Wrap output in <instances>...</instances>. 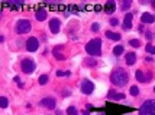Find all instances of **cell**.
<instances>
[{"instance_id":"1","label":"cell","mask_w":155,"mask_h":115,"mask_svg":"<svg viewBox=\"0 0 155 115\" xmlns=\"http://www.w3.org/2000/svg\"><path fill=\"white\" fill-rule=\"evenodd\" d=\"M128 79H129V76H128L126 71L122 69V68L115 69V71L112 72V75H110V81H112V83L116 85V86H125V85L128 83Z\"/></svg>"},{"instance_id":"2","label":"cell","mask_w":155,"mask_h":115,"mask_svg":"<svg viewBox=\"0 0 155 115\" xmlns=\"http://www.w3.org/2000/svg\"><path fill=\"white\" fill-rule=\"evenodd\" d=\"M86 52L91 56H100L102 55V40L100 39H93L86 45Z\"/></svg>"},{"instance_id":"3","label":"cell","mask_w":155,"mask_h":115,"mask_svg":"<svg viewBox=\"0 0 155 115\" xmlns=\"http://www.w3.org/2000/svg\"><path fill=\"white\" fill-rule=\"evenodd\" d=\"M139 115H155V99H149L139 108Z\"/></svg>"},{"instance_id":"4","label":"cell","mask_w":155,"mask_h":115,"mask_svg":"<svg viewBox=\"0 0 155 115\" xmlns=\"http://www.w3.org/2000/svg\"><path fill=\"white\" fill-rule=\"evenodd\" d=\"M16 29H18V32H19V33H28V32L31 30V22H29V20H26V19H22V20H19V22H18Z\"/></svg>"},{"instance_id":"5","label":"cell","mask_w":155,"mask_h":115,"mask_svg":"<svg viewBox=\"0 0 155 115\" xmlns=\"http://www.w3.org/2000/svg\"><path fill=\"white\" fill-rule=\"evenodd\" d=\"M80 89H81V92H83L84 95H90V93H93L94 86H93V83H91L90 81L84 79V81L81 82V85H80Z\"/></svg>"},{"instance_id":"6","label":"cell","mask_w":155,"mask_h":115,"mask_svg":"<svg viewBox=\"0 0 155 115\" xmlns=\"http://www.w3.org/2000/svg\"><path fill=\"white\" fill-rule=\"evenodd\" d=\"M22 71H23L25 73H32V72L35 71V63H34V61H31V59H23V62H22Z\"/></svg>"},{"instance_id":"7","label":"cell","mask_w":155,"mask_h":115,"mask_svg":"<svg viewBox=\"0 0 155 115\" xmlns=\"http://www.w3.org/2000/svg\"><path fill=\"white\" fill-rule=\"evenodd\" d=\"M38 48H39L38 39H36V38H29L28 42H26V49H28L29 52H35V50H38Z\"/></svg>"},{"instance_id":"8","label":"cell","mask_w":155,"mask_h":115,"mask_svg":"<svg viewBox=\"0 0 155 115\" xmlns=\"http://www.w3.org/2000/svg\"><path fill=\"white\" fill-rule=\"evenodd\" d=\"M60 28H61L60 19H51V22H49V29H51V32H52V33H58V32H60Z\"/></svg>"},{"instance_id":"9","label":"cell","mask_w":155,"mask_h":115,"mask_svg":"<svg viewBox=\"0 0 155 115\" xmlns=\"http://www.w3.org/2000/svg\"><path fill=\"white\" fill-rule=\"evenodd\" d=\"M41 104L45 106V108H48V109H54L55 108V99L54 98H45V99H42L41 101Z\"/></svg>"},{"instance_id":"10","label":"cell","mask_w":155,"mask_h":115,"mask_svg":"<svg viewBox=\"0 0 155 115\" xmlns=\"http://www.w3.org/2000/svg\"><path fill=\"white\" fill-rule=\"evenodd\" d=\"M132 13H128L126 16H125V23H123V29L125 30H129L130 28H132Z\"/></svg>"},{"instance_id":"11","label":"cell","mask_w":155,"mask_h":115,"mask_svg":"<svg viewBox=\"0 0 155 115\" xmlns=\"http://www.w3.org/2000/svg\"><path fill=\"white\" fill-rule=\"evenodd\" d=\"M154 20H155V17H154L151 13H146V12H145V13L141 16V22H142V23H152Z\"/></svg>"},{"instance_id":"12","label":"cell","mask_w":155,"mask_h":115,"mask_svg":"<svg viewBox=\"0 0 155 115\" xmlns=\"http://www.w3.org/2000/svg\"><path fill=\"white\" fill-rule=\"evenodd\" d=\"M115 5H116V3L113 2V0H109V2L104 5V12L109 13V15L113 13V12H115Z\"/></svg>"},{"instance_id":"13","label":"cell","mask_w":155,"mask_h":115,"mask_svg":"<svg viewBox=\"0 0 155 115\" xmlns=\"http://www.w3.org/2000/svg\"><path fill=\"white\" fill-rule=\"evenodd\" d=\"M136 62V55L133 53V52H129L128 55H126V63L128 65H133Z\"/></svg>"},{"instance_id":"14","label":"cell","mask_w":155,"mask_h":115,"mask_svg":"<svg viewBox=\"0 0 155 115\" xmlns=\"http://www.w3.org/2000/svg\"><path fill=\"white\" fill-rule=\"evenodd\" d=\"M109 99H116V101H120V99H125V95L123 93H116L113 91L109 92Z\"/></svg>"},{"instance_id":"15","label":"cell","mask_w":155,"mask_h":115,"mask_svg":"<svg viewBox=\"0 0 155 115\" xmlns=\"http://www.w3.org/2000/svg\"><path fill=\"white\" fill-rule=\"evenodd\" d=\"M36 19H38V20H45V19H47V10H44V9L38 10V12H36Z\"/></svg>"},{"instance_id":"16","label":"cell","mask_w":155,"mask_h":115,"mask_svg":"<svg viewBox=\"0 0 155 115\" xmlns=\"http://www.w3.org/2000/svg\"><path fill=\"white\" fill-rule=\"evenodd\" d=\"M106 36L112 40H120V35L119 33H113V32H106Z\"/></svg>"},{"instance_id":"17","label":"cell","mask_w":155,"mask_h":115,"mask_svg":"<svg viewBox=\"0 0 155 115\" xmlns=\"http://www.w3.org/2000/svg\"><path fill=\"white\" fill-rule=\"evenodd\" d=\"M60 50H61V46H60V48H55L52 53H54V56H55L57 59H60V61H62V59H64V55H62V53H61Z\"/></svg>"},{"instance_id":"18","label":"cell","mask_w":155,"mask_h":115,"mask_svg":"<svg viewBox=\"0 0 155 115\" xmlns=\"http://www.w3.org/2000/svg\"><path fill=\"white\" fill-rule=\"evenodd\" d=\"M135 76H136V79L139 81V82H148V79L143 76V73H142V71H136V73H135Z\"/></svg>"},{"instance_id":"19","label":"cell","mask_w":155,"mask_h":115,"mask_svg":"<svg viewBox=\"0 0 155 115\" xmlns=\"http://www.w3.org/2000/svg\"><path fill=\"white\" fill-rule=\"evenodd\" d=\"M113 53H115L116 56L122 55V53H123V46H120V45H119V46H116V48L113 49Z\"/></svg>"},{"instance_id":"20","label":"cell","mask_w":155,"mask_h":115,"mask_svg":"<svg viewBox=\"0 0 155 115\" xmlns=\"http://www.w3.org/2000/svg\"><path fill=\"white\" fill-rule=\"evenodd\" d=\"M9 105V101H8V98H5V96H2L0 98V106L2 108H6Z\"/></svg>"},{"instance_id":"21","label":"cell","mask_w":155,"mask_h":115,"mask_svg":"<svg viewBox=\"0 0 155 115\" xmlns=\"http://www.w3.org/2000/svg\"><path fill=\"white\" fill-rule=\"evenodd\" d=\"M129 45L133 46V48H139V46H141V42H139L138 39H132V40L129 42Z\"/></svg>"},{"instance_id":"22","label":"cell","mask_w":155,"mask_h":115,"mask_svg":"<svg viewBox=\"0 0 155 115\" xmlns=\"http://www.w3.org/2000/svg\"><path fill=\"white\" fill-rule=\"evenodd\" d=\"M48 81H49V78H48L47 75H42V76H39V83H41V85H45Z\"/></svg>"},{"instance_id":"23","label":"cell","mask_w":155,"mask_h":115,"mask_svg":"<svg viewBox=\"0 0 155 115\" xmlns=\"http://www.w3.org/2000/svg\"><path fill=\"white\" fill-rule=\"evenodd\" d=\"M67 114H68V115H78V112H77V109H75L74 106H70V108L67 109Z\"/></svg>"},{"instance_id":"24","label":"cell","mask_w":155,"mask_h":115,"mask_svg":"<svg viewBox=\"0 0 155 115\" xmlns=\"http://www.w3.org/2000/svg\"><path fill=\"white\" fill-rule=\"evenodd\" d=\"M145 50H146L148 53H155V46H151V43H148V45L145 46Z\"/></svg>"},{"instance_id":"25","label":"cell","mask_w":155,"mask_h":115,"mask_svg":"<svg viewBox=\"0 0 155 115\" xmlns=\"http://www.w3.org/2000/svg\"><path fill=\"white\" fill-rule=\"evenodd\" d=\"M130 5H132V3H130V0H125V2H122V9L126 10V9L130 7Z\"/></svg>"},{"instance_id":"26","label":"cell","mask_w":155,"mask_h":115,"mask_svg":"<svg viewBox=\"0 0 155 115\" xmlns=\"http://www.w3.org/2000/svg\"><path fill=\"white\" fill-rule=\"evenodd\" d=\"M138 93H139V89H138V86H130V95L136 96Z\"/></svg>"},{"instance_id":"27","label":"cell","mask_w":155,"mask_h":115,"mask_svg":"<svg viewBox=\"0 0 155 115\" xmlns=\"http://www.w3.org/2000/svg\"><path fill=\"white\" fill-rule=\"evenodd\" d=\"M99 29H100L99 23H93V25H91V30H93V32H99Z\"/></svg>"},{"instance_id":"28","label":"cell","mask_w":155,"mask_h":115,"mask_svg":"<svg viewBox=\"0 0 155 115\" xmlns=\"http://www.w3.org/2000/svg\"><path fill=\"white\" fill-rule=\"evenodd\" d=\"M57 76H70V72H62V71H58V72H57Z\"/></svg>"},{"instance_id":"29","label":"cell","mask_w":155,"mask_h":115,"mask_svg":"<svg viewBox=\"0 0 155 115\" xmlns=\"http://www.w3.org/2000/svg\"><path fill=\"white\" fill-rule=\"evenodd\" d=\"M117 23H119L117 19H112V20H110V25H112V26H117Z\"/></svg>"},{"instance_id":"30","label":"cell","mask_w":155,"mask_h":115,"mask_svg":"<svg viewBox=\"0 0 155 115\" xmlns=\"http://www.w3.org/2000/svg\"><path fill=\"white\" fill-rule=\"evenodd\" d=\"M102 9H103V7H102L100 5H96V6H94V10H96V12H100Z\"/></svg>"},{"instance_id":"31","label":"cell","mask_w":155,"mask_h":115,"mask_svg":"<svg viewBox=\"0 0 155 115\" xmlns=\"http://www.w3.org/2000/svg\"><path fill=\"white\" fill-rule=\"evenodd\" d=\"M151 38H152V36H151V33H149V32H146V39H151Z\"/></svg>"},{"instance_id":"32","label":"cell","mask_w":155,"mask_h":115,"mask_svg":"<svg viewBox=\"0 0 155 115\" xmlns=\"http://www.w3.org/2000/svg\"><path fill=\"white\" fill-rule=\"evenodd\" d=\"M151 5H152V6L155 7V0H154V2H151Z\"/></svg>"},{"instance_id":"33","label":"cell","mask_w":155,"mask_h":115,"mask_svg":"<svg viewBox=\"0 0 155 115\" xmlns=\"http://www.w3.org/2000/svg\"><path fill=\"white\" fill-rule=\"evenodd\" d=\"M154 92H155V88H154Z\"/></svg>"}]
</instances>
